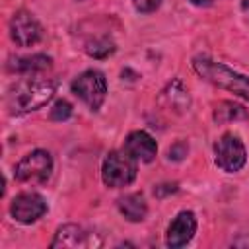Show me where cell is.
<instances>
[{
	"instance_id": "7c38bea8",
	"label": "cell",
	"mask_w": 249,
	"mask_h": 249,
	"mask_svg": "<svg viewBox=\"0 0 249 249\" xmlns=\"http://www.w3.org/2000/svg\"><path fill=\"white\" fill-rule=\"evenodd\" d=\"M99 241H93L91 233H88L82 226L76 224H64L56 230L54 239L51 241V247H91Z\"/></svg>"
},
{
	"instance_id": "2e32d148",
	"label": "cell",
	"mask_w": 249,
	"mask_h": 249,
	"mask_svg": "<svg viewBox=\"0 0 249 249\" xmlns=\"http://www.w3.org/2000/svg\"><path fill=\"white\" fill-rule=\"evenodd\" d=\"M84 51L93 56V58H107L109 54L115 53V43L111 37L107 35H101V37H93V39H88L86 45H84Z\"/></svg>"
},
{
	"instance_id": "8992f818",
	"label": "cell",
	"mask_w": 249,
	"mask_h": 249,
	"mask_svg": "<svg viewBox=\"0 0 249 249\" xmlns=\"http://www.w3.org/2000/svg\"><path fill=\"white\" fill-rule=\"evenodd\" d=\"M214 156H216V165L220 169L228 171V173L239 171L247 161V154H245L243 142L231 132H226L214 144Z\"/></svg>"
},
{
	"instance_id": "5b68a950",
	"label": "cell",
	"mask_w": 249,
	"mask_h": 249,
	"mask_svg": "<svg viewBox=\"0 0 249 249\" xmlns=\"http://www.w3.org/2000/svg\"><path fill=\"white\" fill-rule=\"evenodd\" d=\"M53 171V158L47 150H33L18 161L14 175L23 183H45Z\"/></svg>"
},
{
	"instance_id": "52a82bcc",
	"label": "cell",
	"mask_w": 249,
	"mask_h": 249,
	"mask_svg": "<svg viewBox=\"0 0 249 249\" xmlns=\"http://www.w3.org/2000/svg\"><path fill=\"white\" fill-rule=\"evenodd\" d=\"M10 37L18 47H33L43 37L41 23L33 18V14L25 10H18L10 19Z\"/></svg>"
},
{
	"instance_id": "ffe728a7",
	"label": "cell",
	"mask_w": 249,
	"mask_h": 249,
	"mask_svg": "<svg viewBox=\"0 0 249 249\" xmlns=\"http://www.w3.org/2000/svg\"><path fill=\"white\" fill-rule=\"evenodd\" d=\"M175 191H177V185L175 183H165V185H158L154 189V195L156 196H163L165 193H175Z\"/></svg>"
},
{
	"instance_id": "7402d4cb",
	"label": "cell",
	"mask_w": 249,
	"mask_h": 249,
	"mask_svg": "<svg viewBox=\"0 0 249 249\" xmlns=\"http://www.w3.org/2000/svg\"><path fill=\"white\" fill-rule=\"evenodd\" d=\"M243 8H245V10L249 8V0H245V2H243Z\"/></svg>"
},
{
	"instance_id": "e0dca14e",
	"label": "cell",
	"mask_w": 249,
	"mask_h": 249,
	"mask_svg": "<svg viewBox=\"0 0 249 249\" xmlns=\"http://www.w3.org/2000/svg\"><path fill=\"white\" fill-rule=\"evenodd\" d=\"M70 115H72V105H70L66 99H58V101L53 105L51 113H49L51 121H66Z\"/></svg>"
},
{
	"instance_id": "9c48e42d",
	"label": "cell",
	"mask_w": 249,
	"mask_h": 249,
	"mask_svg": "<svg viewBox=\"0 0 249 249\" xmlns=\"http://www.w3.org/2000/svg\"><path fill=\"white\" fill-rule=\"evenodd\" d=\"M196 231V218L191 210H183L175 216V220L169 224L167 228V235H165V243L167 247H183L191 241V237Z\"/></svg>"
},
{
	"instance_id": "3957f363",
	"label": "cell",
	"mask_w": 249,
	"mask_h": 249,
	"mask_svg": "<svg viewBox=\"0 0 249 249\" xmlns=\"http://www.w3.org/2000/svg\"><path fill=\"white\" fill-rule=\"evenodd\" d=\"M136 177V160L124 150H113L107 154L101 165V179L107 187H126Z\"/></svg>"
},
{
	"instance_id": "6da1fadb",
	"label": "cell",
	"mask_w": 249,
	"mask_h": 249,
	"mask_svg": "<svg viewBox=\"0 0 249 249\" xmlns=\"http://www.w3.org/2000/svg\"><path fill=\"white\" fill-rule=\"evenodd\" d=\"M54 95V84L47 78H25L18 82L8 95L10 113H27L41 109Z\"/></svg>"
},
{
	"instance_id": "44dd1931",
	"label": "cell",
	"mask_w": 249,
	"mask_h": 249,
	"mask_svg": "<svg viewBox=\"0 0 249 249\" xmlns=\"http://www.w3.org/2000/svg\"><path fill=\"white\" fill-rule=\"evenodd\" d=\"M195 6H210L214 0H191Z\"/></svg>"
},
{
	"instance_id": "8fae6325",
	"label": "cell",
	"mask_w": 249,
	"mask_h": 249,
	"mask_svg": "<svg viewBox=\"0 0 249 249\" xmlns=\"http://www.w3.org/2000/svg\"><path fill=\"white\" fill-rule=\"evenodd\" d=\"M158 101H160V105H161L163 109H167V111H171V113H175V115L185 113V111L189 109V105H191L189 91H187V88L181 84V80L169 82V84L161 89Z\"/></svg>"
},
{
	"instance_id": "d6986e66",
	"label": "cell",
	"mask_w": 249,
	"mask_h": 249,
	"mask_svg": "<svg viewBox=\"0 0 249 249\" xmlns=\"http://www.w3.org/2000/svg\"><path fill=\"white\" fill-rule=\"evenodd\" d=\"M132 4H134V8H136L138 12L150 14V12H154V10L161 4V0H132Z\"/></svg>"
},
{
	"instance_id": "4fadbf2b",
	"label": "cell",
	"mask_w": 249,
	"mask_h": 249,
	"mask_svg": "<svg viewBox=\"0 0 249 249\" xmlns=\"http://www.w3.org/2000/svg\"><path fill=\"white\" fill-rule=\"evenodd\" d=\"M117 206L121 210V214L128 220V222H142L148 214V204L144 200V196L140 193H132V195H124L117 200Z\"/></svg>"
},
{
	"instance_id": "5bb4252c",
	"label": "cell",
	"mask_w": 249,
	"mask_h": 249,
	"mask_svg": "<svg viewBox=\"0 0 249 249\" xmlns=\"http://www.w3.org/2000/svg\"><path fill=\"white\" fill-rule=\"evenodd\" d=\"M51 56L47 54H33V56H19V58H12L8 68L16 70V72H23V74H35V72H43L47 68H51Z\"/></svg>"
},
{
	"instance_id": "ba28073f",
	"label": "cell",
	"mask_w": 249,
	"mask_h": 249,
	"mask_svg": "<svg viewBox=\"0 0 249 249\" xmlns=\"http://www.w3.org/2000/svg\"><path fill=\"white\" fill-rule=\"evenodd\" d=\"M47 212V202L39 193H19L10 204V214L21 224H33Z\"/></svg>"
},
{
	"instance_id": "9a60e30c",
	"label": "cell",
	"mask_w": 249,
	"mask_h": 249,
	"mask_svg": "<svg viewBox=\"0 0 249 249\" xmlns=\"http://www.w3.org/2000/svg\"><path fill=\"white\" fill-rule=\"evenodd\" d=\"M249 119V113L233 103V101H220L216 107H214V121L216 123H230V121H247Z\"/></svg>"
},
{
	"instance_id": "30bf717a",
	"label": "cell",
	"mask_w": 249,
	"mask_h": 249,
	"mask_svg": "<svg viewBox=\"0 0 249 249\" xmlns=\"http://www.w3.org/2000/svg\"><path fill=\"white\" fill-rule=\"evenodd\" d=\"M123 150L128 152L136 161H152L156 158V152H158V146H156V140L146 132V130H134L126 136L124 144H123Z\"/></svg>"
},
{
	"instance_id": "ac0fdd59",
	"label": "cell",
	"mask_w": 249,
	"mask_h": 249,
	"mask_svg": "<svg viewBox=\"0 0 249 249\" xmlns=\"http://www.w3.org/2000/svg\"><path fill=\"white\" fill-rule=\"evenodd\" d=\"M187 152H189L187 142L179 140V142H175V144L167 150V156H169V160H173V161H181V160L187 156Z\"/></svg>"
},
{
	"instance_id": "277c9868",
	"label": "cell",
	"mask_w": 249,
	"mask_h": 249,
	"mask_svg": "<svg viewBox=\"0 0 249 249\" xmlns=\"http://www.w3.org/2000/svg\"><path fill=\"white\" fill-rule=\"evenodd\" d=\"M72 93L78 95L91 111H99L107 95V82L99 70H86L72 82Z\"/></svg>"
},
{
	"instance_id": "7a4b0ae2",
	"label": "cell",
	"mask_w": 249,
	"mask_h": 249,
	"mask_svg": "<svg viewBox=\"0 0 249 249\" xmlns=\"http://www.w3.org/2000/svg\"><path fill=\"white\" fill-rule=\"evenodd\" d=\"M193 68L202 80H206V82H210L222 89H228V91L249 101V78L247 76L237 74L231 68H228L226 64L210 60L206 56H196L193 60Z\"/></svg>"
}]
</instances>
